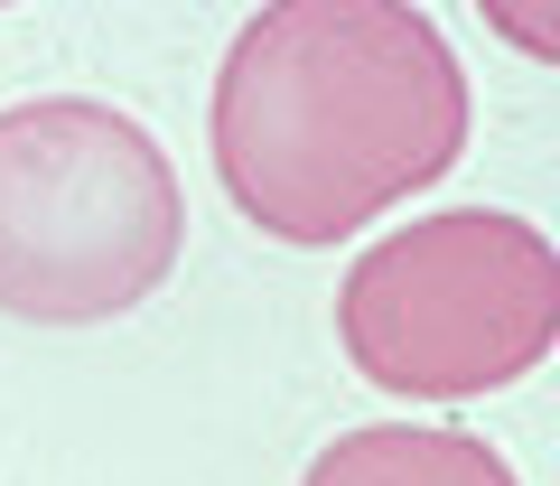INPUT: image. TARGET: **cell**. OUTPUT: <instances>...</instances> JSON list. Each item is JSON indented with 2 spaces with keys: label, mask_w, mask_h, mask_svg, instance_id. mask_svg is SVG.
Listing matches in <instances>:
<instances>
[{
  "label": "cell",
  "mask_w": 560,
  "mask_h": 486,
  "mask_svg": "<svg viewBox=\"0 0 560 486\" xmlns=\"http://www.w3.org/2000/svg\"><path fill=\"white\" fill-rule=\"evenodd\" d=\"M206 141L261 234L318 253L458 169L467 76L401 0H280L224 47Z\"/></svg>",
  "instance_id": "cell-1"
},
{
  "label": "cell",
  "mask_w": 560,
  "mask_h": 486,
  "mask_svg": "<svg viewBox=\"0 0 560 486\" xmlns=\"http://www.w3.org/2000/svg\"><path fill=\"white\" fill-rule=\"evenodd\" d=\"M178 169L121 103L38 94L0 113V309L10 319H131L178 271Z\"/></svg>",
  "instance_id": "cell-2"
},
{
  "label": "cell",
  "mask_w": 560,
  "mask_h": 486,
  "mask_svg": "<svg viewBox=\"0 0 560 486\" xmlns=\"http://www.w3.org/2000/svg\"><path fill=\"white\" fill-rule=\"evenodd\" d=\"M337 337L374 393L477 403L560 346V253L504 206H448L383 234L337 290Z\"/></svg>",
  "instance_id": "cell-3"
},
{
  "label": "cell",
  "mask_w": 560,
  "mask_h": 486,
  "mask_svg": "<svg viewBox=\"0 0 560 486\" xmlns=\"http://www.w3.org/2000/svg\"><path fill=\"white\" fill-rule=\"evenodd\" d=\"M300 486H523L504 467V449L467 440V430H411V421H374L346 430L308 459Z\"/></svg>",
  "instance_id": "cell-4"
}]
</instances>
